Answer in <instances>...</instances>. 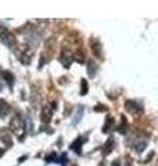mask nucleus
<instances>
[{"instance_id":"nucleus-4","label":"nucleus","mask_w":158,"mask_h":166,"mask_svg":"<svg viewBox=\"0 0 158 166\" xmlns=\"http://www.w3.org/2000/svg\"><path fill=\"white\" fill-rule=\"evenodd\" d=\"M146 147H147V141H146V140H143L141 143H139V144L135 145V151H137V154H140V152L143 151Z\"/></svg>"},{"instance_id":"nucleus-6","label":"nucleus","mask_w":158,"mask_h":166,"mask_svg":"<svg viewBox=\"0 0 158 166\" xmlns=\"http://www.w3.org/2000/svg\"><path fill=\"white\" fill-rule=\"evenodd\" d=\"M82 114H83V107H80L79 110H78V112H76V115H75V118H74V120H72L74 124H76V123L79 122V119L82 118Z\"/></svg>"},{"instance_id":"nucleus-1","label":"nucleus","mask_w":158,"mask_h":166,"mask_svg":"<svg viewBox=\"0 0 158 166\" xmlns=\"http://www.w3.org/2000/svg\"><path fill=\"white\" fill-rule=\"evenodd\" d=\"M125 107H126V110L132 114H140L141 111H143V107L139 103H136V101H126Z\"/></svg>"},{"instance_id":"nucleus-5","label":"nucleus","mask_w":158,"mask_h":166,"mask_svg":"<svg viewBox=\"0 0 158 166\" xmlns=\"http://www.w3.org/2000/svg\"><path fill=\"white\" fill-rule=\"evenodd\" d=\"M2 76L3 78L7 81V83H8V86L11 87V85H13V76L10 75V72H7V71H4V72H2Z\"/></svg>"},{"instance_id":"nucleus-12","label":"nucleus","mask_w":158,"mask_h":166,"mask_svg":"<svg viewBox=\"0 0 158 166\" xmlns=\"http://www.w3.org/2000/svg\"><path fill=\"white\" fill-rule=\"evenodd\" d=\"M94 69H96V66L94 65L92 66V64H89V75L90 76H94Z\"/></svg>"},{"instance_id":"nucleus-11","label":"nucleus","mask_w":158,"mask_h":166,"mask_svg":"<svg viewBox=\"0 0 158 166\" xmlns=\"http://www.w3.org/2000/svg\"><path fill=\"white\" fill-rule=\"evenodd\" d=\"M56 154H51V155H49V156H46V161L47 162H56Z\"/></svg>"},{"instance_id":"nucleus-2","label":"nucleus","mask_w":158,"mask_h":166,"mask_svg":"<svg viewBox=\"0 0 158 166\" xmlns=\"http://www.w3.org/2000/svg\"><path fill=\"white\" fill-rule=\"evenodd\" d=\"M85 141H86V140L83 139V137H79V139L76 140L75 143H72V144H71V149H74L76 154H80V151H82L80 148H82V144H83Z\"/></svg>"},{"instance_id":"nucleus-9","label":"nucleus","mask_w":158,"mask_h":166,"mask_svg":"<svg viewBox=\"0 0 158 166\" xmlns=\"http://www.w3.org/2000/svg\"><path fill=\"white\" fill-rule=\"evenodd\" d=\"M111 123H112V118H108V119H107V122H105L104 129H103V132H104V133H107L108 130H110V126H111Z\"/></svg>"},{"instance_id":"nucleus-8","label":"nucleus","mask_w":158,"mask_h":166,"mask_svg":"<svg viewBox=\"0 0 158 166\" xmlns=\"http://www.w3.org/2000/svg\"><path fill=\"white\" fill-rule=\"evenodd\" d=\"M56 162H57V164L64 165V164L67 162V155H65V154H63V155L60 156V158H56Z\"/></svg>"},{"instance_id":"nucleus-13","label":"nucleus","mask_w":158,"mask_h":166,"mask_svg":"<svg viewBox=\"0 0 158 166\" xmlns=\"http://www.w3.org/2000/svg\"><path fill=\"white\" fill-rule=\"evenodd\" d=\"M111 166H119V161H114L112 162V165Z\"/></svg>"},{"instance_id":"nucleus-10","label":"nucleus","mask_w":158,"mask_h":166,"mask_svg":"<svg viewBox=\"0 0 158 166\" xmlns=\"http://www.w3.org/2000/svg\"><path fill=\"white\" fill-rule=\"evenodd\" d=\"M86 91H88V86H86V81H82V91H80V94L85 95Z\"/></svg>"},{"instance_id":"nucleus-3","label":"nucleus","mask_w":158,"mask_h":166,"mask_svg":"<svg viewBox=\"0 0 158 166\" xmlns=\"http://www.w3.org/2000/svg\"><path fill=\"white\" fill-rule=\"evenodd\" d=\"M8 112H10V105L6 103V101L0 100V115H2V116H6Z\"/></svg>"},{"instance_id":"nucleus-7","label":"nucleus","mask_w":158,"mask_h":166,"mask_svg":"<svg viewBox=\"0 0 158 166\" xmlns=\"http://www.w3.org/2000/svg\"><path fill=\"white\" fill-rule=\"evenodd\" d=\"M112 145H114V140H112V139H110V140H108V143H107V144H105V147H104V149H105L104 152H105V154H108V152L111 151Z\"/></svg>"},{"instance_id":"nucleus-14","label":"nucleus","mask_w":158,"mask_h":166,"mask_svg":"<svg viewBox=\"0 0 158 166\" xmlns=\"http://www.w3.org/2000/svg\"><path fill=\"white\" fill-rule=\"evenodd\" d=\"M0 89H2V86H0Z\"/></svg>"}]
</instances>
